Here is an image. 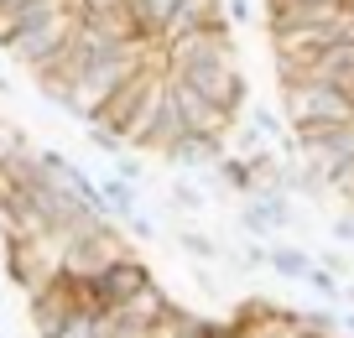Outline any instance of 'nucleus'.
Instances as JSON below:
<instances>
[{
    "label": "nucleus",
    "mask_w": 354,
    "mask_h": 338,
    "mask_svg": "<svg viewBox=\"0 0 354 338\" xmlns=\"http://www.w3.org/2000/svg\"><path fill=\"white\" fill-rule=\"evenodd\" d=\"M281 120L287 131H308V125H354V94L328 84H292L281 88Z\"/></svg>",
    "instance_id": "obj_1"
},
{
    "label": "nucleus",
    "mask_w": 354,
    "mask_h": 338,
    "mask_svg": "<svg viewBox=\"0 0 354 338\" xmlns=\"http://www.w3.org/2000/svg\"><path fill=\"white\" fill-rule=\"evenodd\" d=\"M167 78L198 88V94L209 99V104H219L224 115H240V109L250 104V84H245V73H240V57H209V63L177 68V73H167Z\"/></svg>",
    "instance_id": "obj_2"
},
{
    "label": "nucleus",
    "mask_w": 354,
    "mask_h": 338,
    "mask_svg": "<svg viewBox=\"0 0 354 338\" xmlns=\"http://www.w3.org/2000/svg\"><path fill=\"white\" fill-rule=\"evenodd\" d=\"M73 32H78V16H73V11H57V16H47V21L26 26V32L6 37L0 47H6V57H11V63H21L26 73H37L47 57H57L68 42H73Z\"/></svg>",
    "instance_id": "obj_3"
},
{
    "label": "nucleus",
    "mask_w": 354,
    "mask_h": 338,
    "mask_svg": "<svg viewBox=\"0 0 354 338\" xmlns=\"http://www.w3.org/2000/svg\"><path fill=\"white\" fill-rule=\"evenodd\" d=\"M26 307H32L37 338H68L78 328V297H73V286H68L63 271H57L53 281H42L37 292H26Z\"/></svg>",
    "instance_id": "obj_4"
},
{
    "label": "nucleus",
    "mask_w": 354,
    "mask_h": 338,
    "mask_svg": "<svg viewBox=\"0 0 354 338\" xmlns=\"http://www.w3.org/2000/svg\"><path fill=\"white\" fill-rule=\"evenodd\" d=\"M146 286H151V265H146L141 255H120V261H110L100 276H88V297H94L104 312L125 307L136 292H146Z\"/></svg>",
    "instance_id": "obj_5"
},
{
    "label": "nucleus",
    "mask_w": 354,
    "mask_h": 338,
    "mask_svg": "<svg viewBox=\"0 0 354 338\" xmlns=\"http://www.w3.org/2000/svg\"><path fill=\"white\" fill-rule=\"evenodd\" d=\"M167 99H172V109H177V120H183V131H188V135H214V141H230L234 115H224L219 104H209L198 88L167 78Z\"/></svg>",
    "instance_id": "obj_6"
},
{
    "label": "nucleus",
    "mask_w": 354,
    "mask_h": 338,
    "mask_svg": "<svg viewBox=\"0 0 354 338\" xmlns=\"http://www.w3.org/2000/svg\"><path fill=\"white\" fill-rule=\"evenodd\" d=\"M240 229L250 234V245L271 240L277 229H297V203L287 193H277V187H261L255 198L240 203Z\"/></svg>",
    "instance_id": "obj_7"
},
{
    "label": "nucleus",
    "mask_w": 354,
    "mask_h": 338,
    "mask_svg": "<svg viewBox=\"0 0 354 338\" xmlns=\"http://www.w3.org/2000/svg\"><path fill=\"white\" fill-rule=\"evenodd\" d=\"M219 26H224V0H177L156 47L177 42V37H193V32H219Z\"/></svg>",
    "instance_id": "obj_8"
},
{
    "label": "nucleus",
    "mask_w": 354,
    "mask_h": 338,
    "mask_svg": "<svg viewBox=\"0 0 354 338\" xmlns=\"http://www.w3.org/2000/svg\"><path fill=\"white\" fill-rule=\"evenodd\" d=\"M162 156H167L183 177H198V172H209V167L224 156V141H214V135H183V141L167 146Z\"/></svg>",
    "instance_id": "obj_9"
},
{
    "label": "nucleus",
    "mask_w": 354,
    "mask_h": 338,
    "mask_svg": "<svg viewBox=\"0 0 354 338\" xmlns=\"http://www.w3.org/2000/svg\"><path fill=\"white\" fill-rule=\"evenodd\" d=\"M167 307H172V297H167L162 286L151 281L146 292H136L125 307H115V317H120V323H131V328H146V333H151V328L167 317Z\"/></svg>",
    "instance_id": "obj_10"
},
{
    "label": "nucleus",
    "mask_w": 354,
    "mask_h": 338,
    "mask_svg": "<svg viewBox=\"0 0 354 338\" xmlns=\"http://www.w3.org/2000/svg\"><path fill=\"white\" fill-rule=\"evenodd\" d=\"M100 208H104L110 224H125L131 214H141V187L120 182V177H104L100 182Z\"/></svg>",
    "instance_id": "obj_11"
},
{
    "label": "nucleus",
    "mask_w": 354,
    "mask_h": 338,
    "mask_svg": "<svg viewBox=\"0 0 354 338\" xmlns=\"http://www.w3.org/2000/svg\"><path fill=\"white\" fill-rule=\"evenodd\" d=\"M266 271H277L281 281H302L313 271V250H302V245H266Z\"/></svg>",
    "instance_id": "obj_12"
},
{
    "label": "nucleus",
    "mask_w": 354,
    "mask_h": 338,
    "mask_svg": "<svg viewBox=\"0 0 354 338\" xmlns=\"http://www.w3.org/2000/svg\"><path fill=\"white\" fill-rule=\"evenodd\" d=\"M209 177L224 187V193H234V198H255V177H250V167H245L240 156H230V151H224L219 162L209 167Z\"/></svg>",
    "instance_id": "obj_13"
},
{
    "label": "nucleus",
    "mask_w": 354,
    "mask_h": 338,
    "mask_svg": "<svg viewBox=\"0 0 354 338\" xmlns=\"http://www.w3.org/2000/svg\"><path fill=\"white\" fill-rule=\"evenodd\" d=\"M172 240H177V250H183V255H193V261H219V255H224V245L214 240L209 229H198V224H183V229L172 234Z\"/></svg>",
    "instance_id": "obj_14"
},
{
    "label": "nucleus",
    "mask_w": 354,
    "mask_h": 338,
    "mask_svg": "<svg viewBox=\"0 0 354 338\" xmlns=\"http://www.w3.org/2000/svg\"><path fill=\"white\" fill-rule=\"evenodd\" d=\"M167 203H172L177 214H203V208H209V198H203L198 177H183V172H177L172 182H167Z\"/></svg>",
    "instance_id": "obj_15"
},
{
    "label": "nucleus",
    "mask_w": 354,
    "mask_h": 338,
    "mask_svg": "<svg viewBox=\"0 0 354 338\" xmlns=\"http://www.w3.org/2000/svg\"><path fill=\"white\" fill-rule=\"evenodd\" d=\"M245 125H250V131L261 135L266 146H281V141L292 135V131H287V120H281L277 109H266V104H250V109H245Z\"/></svg>",
    "instance_id": "obj_16"
},
{
    "label": "nucleus",
    "mask_w": 354,
    "mask_h": 338,
    "mask_svg": "<svg viewBox=\"0 0 354 338\" xmlns=\"http://www.w3.org/2000/svg\"><path fill=\"white\" fill-rule=\"evenodd\" d=\"M26 146H32V141H26V135H21V125H16V120H6V115H0V167L11 162V156H21Z\"/></svg>",
    "instance_id": "obj_17"
},
{
    "label": "nucleus",
    "mask_w": 354,
    "mask_h": 338,
    "mask_svg": "<svg viewBox=\"0 0 354 338\" xmlns=\"http://www.w3.org/2000/svg\"><path fill=\"white\" fill-rule=\"evenodd\" d=\"M328 198H339L344 208H354V162H344V167L328 172Z\"/></svg>",
    "instance_id": "obj_18"
},
{
    "label": "nucleus",
    "mask_w": 354,
    "mask_h": 338,
    "mask_svg": "<svg viewBox=\"0 0 354 338\" xmlns=\"http://www.w3.org/2000/svg\"><path fill=\"white\" fill-rule=\"evenodd\" d=\"M110 177H120V182H131V187H141V177H146V162L136 151H120L110 162Z\"/></svg>",
    "instance_id": "obj_19"
},
{
    "label": "nucleus",
    "mask_w": 354,
    "mask_h": 338,
    "mask_svg": "<svg viewBox=\"0 0 354 338\" xmlns=\"http://www.w3.org/2000/svg\"><path fill=\"white\" fill-rule=\"evenodd\" d=\"M84 131H88V141H94V151H104L110 162H115V156L125 151V141H120V135L110 131V125H84Z\"/></svg>",
    "instance_id": "obj_20"
},
{
    "label": "nucleus",
    "mask_w": 354,
    "mask_h": 338,
    "mask_svg": "<svg viewBox=\"0 0 354 338\" xmlns=\"http://www.w3.org/2000/svg\"><path fill=\"white\" fill-rule=\"evenodd\" d=\"M302 281H308V286H313V292H318V297H323V302H339V292H344V281H339V276H328V271H318V265H313V271H308V276H302Z\"/></svg>",
    "instance_id": "obj_21"
},
{
    "label": "nucleus",
    "mask_w": 354,
    "mask_h": 338,
    "mask_svg": "<svg viewBox=\"0 0 354 338\" xmlns=\"http://www.w3.org/2000/svg\"><path fill=\"white\" fill-rule=\"evenodd\" d=\"M224 261H234L240 271H266V245H240V250H224Z\"/></svg>",
    "instance_id": "obj_22"
},
{
    "label": "nucleus",
    "mask_w": 354,
    "mask_h": 338,
    "mask_svg": "<svg viewBox=\"0 0 354 338\" xmlns=\"http://www.w3.org/2000/svg\"><path fill=\"white\" fill-rule=\"evenodd\" d=\"M328 234H333V245H339V250H354V208H339V214H333Z\"/></svg>",
    "instance_id": "obj_23"
},
{
    "label": "nucleus",
    "mask_w": 354,
    "mask_h": 338,
    "mask_svg": "<svg viewBox=\"0 0 354 338\" xmlns=\"http://www.w3.org/2000/svg\"><path fill=\"white\" fill-rule=\"evenodd\" d=\"M313 265H318V271H328V276H339V281L349 276V255H344L339 245H333V250H318V255H313Z\"/></svg>",
    "instance_id": "obj_24"
},
{
    "label": "nucleus",
    "mask_w": 354,
    "mask_h": 338,
    "mask_svg": "<svg viewBox=\"0 0 354 338\" xmlns=\"http://www.w3.org/2000/svg\"><path fill=\"white\" fill-rule=\"evenodd\" d=\"M224 26H255V0H224Z\"/></svg>",
    "instance_id": "obj_25"
},
{
    "label": "nucleus",
    "mask_w": 354,
    "mask_h": 338,
    "mask_svg": "<svg viewBox=\"0 0 354 338\" xmlns=\"http://www.w3.org/2000/svg\"><path fill=\"white\" fill-rule=\"evenodd\" d=\"M68 11L84 21V16H94V11H125V0H68Z\"/></svg>",
    "instance_id": "obj_26"
},
{
    "label": "nucleus",
    "mask_w": 354,
    "mask_h": 338,
    "mask_svg": "<svg viewBox=\"0 0 354 338\" xmlns=\"http://www.w3.org/2000/svg\"><path fill=\"white\" fill-rule=\"evenodd\" d=\"M125 229H131L136 240H156V234H162V229H156V224H151L146 214H131V218H125Z\"/></svg>",
    "instance_id": "obj_27"
},
{
    "label": "nucleus",
    "mask_w": 354,
    "mask_h": 338,
    "mask_svg": "<svg viewBox=\"0 0 354 338\" xmlns=\"http://www.w3.org/2000/svg\"><path fill=\"white\" fill-rule=\"evenodd\" d=\"M193 281H198V286H203V292H209V297H219V281H214V276L203 271V265H198V271H193Z\"/></svg>",
    "instance_id": "obj_28"
},
{
    "label": "nucleus",
    "mask_w": 354,
    "mask_h": 338,
    "mask_svg": "<svg viewBox=\"0 0 354 338\" xmlns=\"http://www.w3.org/2000/svg\"><path fill=\"white\" fill-rule=\"evenodd\" d=\"M302 6H328V11H344V0H302Z\"/></svg>",
    "instance_id": "obj_29"
},
{
    "label": "nucleus",
    "mask_w": 354,
    "mask_h": 338,
    "mask_svg": "<svg viewBox=\"0 0 354 338\" xmlns=\"http://www.w3.org/2000/svg\"><path fill=\"white\" fill-rule=\"evenodd\" d=\"M0 94H11V78H6V68H0Z\"/></svg>",
    "instance_id": "obj_30"
},
{
    "label": "nucleus",
    "mask_w": 354,
    "mask_h": 338,
    "mask_svg": "<svg viewBox=\"0 0 354 338\" xmlns=\"http://www.w3.org/2000/svg\"><path fill=\"white\" fill-rule=\"evenodd\" d=\"M0 338H6V333H0Z\"/></svg>",
    "instance_id": "obj_31"
},
{
    "label": "nucleus",
    "mask_w": 354,
    "mask_h": 338,
    "mask_svg": "<svg viewBox=\"0 0 354 338\" xmlns=\"http://www.w3.org/2000/svg\"><path fill=\"white\" fill-rule=\"evenodd\" d=\"M224 338H230V333H224Z\"/></svg>",
    "instance_id": "obj_32"
}]
</instances>
